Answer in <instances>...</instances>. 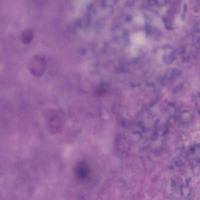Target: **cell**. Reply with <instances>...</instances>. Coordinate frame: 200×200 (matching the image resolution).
Here are the masks:
<instances>
[{"label":"cell","instance_id":"cell-5","mask_svg":"<svg viewBox=\"0 0 200 200\" xmlns=\"http://www.w3.org/2000/svg\"><path fill=\"white\" fill-rule=\"evenodd\" d=\"M144 36L142 34H136L134 36L133 39L135 42H141L144 40Z\"/></svg>","mask_w":200,"mask_h":200},{"label":"cell","instance_id":"cell-3","mask_svg":"<svg viewBox=\"0 0 200 200\" xmlns=\"http://www.w3.org/2000/svg\"><path fill=\"white\" fill-rule=\"evenodd\" d=\"M34 33L32 30L27 29L22 34L20 40L21 42L24 44H28L32 41L34 38Z\"/></svg>","mask_w":200,"mask_h":200},{"label":"cell","instance_id":"cell-8","mask_svg":"<svg viewBox=\"0 0 200 200\" xmlns=\"http://www.w3.org/2000/svg\"><path fill=\"white\" fill-rule=\"evenodd\" d=\"M199 95V97H200V93Z\"/></svg>","mask_w":200,"mask_h":200},{"label":"cell","instance_id":"cell-1","mask_svg":"<svg viewBox=\"0 0 200 200\" xmlns=\"http://www.w3.org/2000/svg\"><path fill=\"white\" fill-rule=\"evenodd\" d=\"M46 128L52 134H57L63 131L65 127V115L61 109H49L46 111Z\"/></svg>","mask_w":200,"mask_h":200},{"label":"cell","instance_id":"cell-7","mask_svg":"<svg viewBox=\"0 0 200 200\" xmlns=\"http://www.w3.org/2000/svg\"><path fill=\"white\" fill-rule=\"evenodd\" d=\"M181 73V71L179 70V69H177V68H174L172 71V77H175L176 76L180 75Z\"/></svg>","mask_w":200,"mask_h":200},{"label":"cell","instance_id":"cell-2","mask_svg":"<svg viewBox=\"0 0 200 200\" xmlns=\"http://www.w3.org/2000/svg\"><path fill=\"white\" fill-rule=\"evenodd\" d=\"M27 65L29 70L34 76H42L46 69L45 57L40 55L33 56L29 60Z\"/></svg>","mask_w":200,"mask_h":200},{"label":"cell","instance_id":"cell-4","mask_svg":"<svg viewBox=\"0 0 200 200\" xmlns=\"http://www.w3.org/2000/svg\"><path fill=\"white\" fill-rule=\"evenodd\" d=\"M75 174L78 178H83L86 175L87 170L86 167L82 163L77 164L75 168Z\"/></svg>","mask_w":200,"mask_h":200},{"label":"cell","instance_id":"cell-6","mask_svg":"<svg viewBox=\"0 0 200 200\" xmlns=\"http://www.w3.org/2000/svg\"><path fill=\"white\" fill-rule=\"evenodd\" d=\"M134 21L139 25H143L144 23V19L142 17L138 16L134 19Z\"/></svg>","mask_w":200,"mask_h":200}]
</instances>
